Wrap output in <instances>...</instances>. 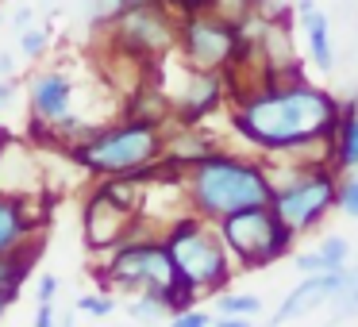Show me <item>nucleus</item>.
Listing matches in <instances>:
<instances>
[{
	"mask_svg": "<svg viewBox=\"0 0 358 327\" xmlns=\"http://www.w3.org/2000/svg\"><path fill=\"white\" fill-rule=\"evenodd\" d=\"M339 112L343 108L331 93L304 85L301 78L273 81L266 89L239 96L235 131L266 154H289V150H308L324 139H335Z\"/></svg>",
	"mask_w": 358,
	"mask_h": 327,
	"instance_id": "obj_1",
	"label": "nucleus"
},
{
	"mask_svg": "<svg viewBox=\"0 0 358 327\" xmlns=\"http://www.w3.org/2000/svg\"><path fill=\"white\" fill-rule=\"evenodd\" d=\"M181 189H185L189 212L208 219V224H220V219L247 208H266L273 201L266 166L227 154V150H216V154L201 158L196 166H189L181 173Z\"/></svg>",
	"mask_w": 358,
	"mask_h": 327,
	"instance_id": "obj_2",
	"label": "nucleus"
},
{
	"mask_svg": "<svg viewBox=\"0 0 358 327\" xmlns=\"http://www.w3.org/2000/svg\"><path fill=\"white\" fill-rule=\"evenodd\" d=\"M166 131L139 119H120V124L93 127L85 139L70 143L66 154L73 166H81L93 177H135L139 170L155 166L162 158Z\"/></svg>",
	"mask_w": 358,
	"mask_h": 327,
	"instance_id": "obj_3",
	"label": "nucleus"
},
{
	"mask_svg": "<svg viewBox=\"0 0 358 327\" xmlns=\"http://www.w3.org/2000/svg\"><path fill=\"white\" fill-rule=\"evenodd\" d=\"M162 242L170 250L178 281L193 285L196 293H224V285L231 281V254H227L216 224L185 212L162 227Z\"/></svg>",
	"mask_w": 358,
	"mask_h": 327,
	"instance_id": "obj_4",
	"label": "nucleus"
},
{
	"mask_svg": "<svg viewBox=\"0 0 358 327\" xmlns=\"http://www.w3.org/2000/svg\"><path fill=\"white\" fill-rule=\"evenodd\" d=\"M173 262L166 250L162 235H143V219L135 227L131 239H124L116 250L108 254L101 270V281L108 289H127V293H162L166 285H173Z\"/></svg>",
	"mask_w": 358,
	"mask_h": 327,
	"instance_id": "obj_5",
	"label": "nucleus"
},
{
	"mask_svg": "<svg viewBox=\"0 0 358 327\" xmlns=\"http://www.w3.org/2000/svg\"><path fill=\"white\" fill-rule=\"evenodd\" d=\"M216 231H220V239H224L231 262H239L243 270H262V266L285 258L289 247H293V231L281 224L270 204L220 219Z\"/></svg>",
	"mask_w": 358,
	"mask_h": 327,
	"instance_id": "obj_6",
	"label": "nucleus"
},
{
	"mask_svg": "<svg viewBox=\"0 0 358 327\" xmlns=\"http://www.w3.org/2000/svg\"><path fill=\"white\" fill-rule=\"evenodd\" d=\"M104 39L116 43V50L131 62L158 66L170 50H178V16L166 4L131 8L104 31Z\"/></svg>",
	"mask_w": 358,
	"mask_h": 327,
	"instance_id": "obj_7",
	"label": "nucleus"
},
{
	"mask_svg": "<svg viewBox=\"0 0 358 327\" xmlns=\"http://www.w3.org/2000/svg\"><path fill=\"white\" fill-rule=\"evenodd\" d=\"M178 54L189 70L224 73L239 58V27L212 12H185L178 16Z\"/></svg>",
	"mask_w": 358,
	"mask_h": 327,
	"instance_id": "obj_8",
	"label": "nucleus"
},
{
	"mask_svg": "<svg viewBox=\"0 0 358 327\" xmlns=\"http://www.w3.org/2000/svg\"><path fill=\"white\" fill-rule=\"evenodd\" d=\"M335 189H339V181H335V173H327V166L304 170L289 185L273 189L270 208L293 235H304L327 216V208H335Z\"/></svg>",
	"mask_w": 358,
	"mask_h": 327,
	"instance_id": "obj_9",
	"label": "nucleus"
},
{
	"mask_svg": "<svg viewBox=\"0 0 358 327\" xmlns=\"http://www.w3.org/2000/svg\"><path fill=\"white\" fill-rule=\"evenodd\" d=\"M227 93V78L224 73H204V70H189L181 81L173 101V124L178 127H196L201 119H208L212 112L224 104Z\"/></svg>",
	"mask_w": 358,
	"mask_h": 327,
	"instance_id": "obj_10",
	"label": "nucleus"
},
{
	"mask_svg": "<svg viewBox=\"0 0 358 327\" xmlns=\"http://www.w3.org/2000/svg\"><path fill=\"white\" fill-rule=\"evenodd\" d=\"M347 289V270H331V273H304V281L293 289V293L285 296V300L278 304V312H273V327L289 324V319H301L308 316V312L324 308V304H331L335 296Z\"/></svg>",
	"mask_w": 358,
	"mask_h": 327,
	"instance_id": "obj_11",
	"label": "nucleus"
},
{
	"mask_svg": "<svg viewBox=\"0 0 358 327\" xmlns=\"http://www.w3.org/2000/svg\"><path fill=\"white\" fill-rule=\"evenodd\" d=\"M27 101H31V116L43 124H62L73 112V81L62 70H43L27 81Z\"/></svg>",
	"mask_w": 358,
	"mask_h": 327,
	"instance_id": "obj_12",
	"label": "nucleus"
},
{
	"mask_svg": "<svg viewBox=\"0 0 358 327\" xmlns=\"http://www.w3.org/2000/svg\"><path fill=\"white\" fill-rule=\"evenodd\" d=\"M31 196L0 193V254H16L24 247H35V231L43 227V216H31Z\"/></svg>",
	"mask_w": 358,
	"mask_h": 327,
	"instance_id": "obj_13",
	"label": "nucleus"
},
{
	"mask_svg": "<svg viewBox=\"0 0 358 327\" xmlns=\"http://www.w3.org/2000/svg\"><path fill=\"white\" fill-rule=\"evenodd\" d=\"M296 24L304 27V35H308V50H312V62H316V70L331 73L335 70V43H331V27H327V12L320 8H308V12H296Z\"/></svg>",
	"mask_w": 358,
	"mask_h": 327,
	"instance_id": "obj_14",
	"label": "nucleus"
},
{
	"mask_svg": "<svg viewBox=\"0 0 358 327\" xmlns=\"http://www.w3.org/2000/svg\"><path fill=\"white\" fill-rule=\"evenodd\" d=\"M331 150H335V158H331L335 170H355V166H358V104L339 112Z\"/></svg>",
	"mask_w": 358,
	"mask_h": 327,
	"instance_id": "obj_15",
	"label": "nucleus"
},
{
	"mask_svg": "<svg viewBox=\"0 0 358 327\" xmlns=\"http://www.w3.org/2000/svg\"><path fill=\"white\" fill-rule=\"evenodd\" d=\"M35 254H39V242H35V247L16 250V254H0V296L16 300L20 289H24V281L31 277V262H35Z\"/></svg>",
	"mask_w": 358,
	"mask_h": 327,
	"instance_id": "obj_16",
	"label": "nucleus"
},
{
	"mask_svg": "<svg viewBox=\"0 0 358 327\" xmlns=\"http://www.w3.org/2000/svg\"><path fill=\"white\" fill-rule=\"evenodd\" d=\"M262 312V296L255 293H216V316H250Z\"/></svg>",
	"mask_w": 358,
	"mask_h": 327,
	"instance_id": "obj_17",
	"label": "nucleus"
},
{
	"mask_svg": "<svg viewBox=\"0 0 358 327\" xmlns=\"http://www.w3.org/2000/svg\"><path fill=\"white\" fill-rule=\"evenodd\" d=\"M124 0H89L85 4V20H89V27H93V31H108L112 24H116L120 16H124Z\"/></svg>",
	"mask_w": 358,
	"mask_h": 327,
	"instance_id": "obj_18",
	"label": "nucleus"
},
{
	"mask_svg": "<svg viewBox=\"0 0 358 327\" xmlns=\"http://www.w3.org/2000/svg\"><path fill=\"white\" fill-rule=\"evenodd\" d=\"M204 12H212V16H220V20H227V24H247L250 16H258V8H255V0H208V8Z\"/></svg>",
	"mask_w": 358,
	"mask_h": 327,
	"instance_id": "obj_19",
	"label": "nucleus"
},
{
	"mask_svg": "<svg viewBox=\"0 0 358 327\" xmlns=\"http://www.w3.org/2000/svg\"><path fill=\"white\" fill-rule=\"evenodd\" d=\"M127 316L139 319V324H158V319H166L170 312H166V304L155 300V296L135 293V300H127Z\"/></svg>",
	"mask_w": 358,
	"mask_h": 327,
	"instance_id": "obj_20",
	"label": "nucleus"
},
{
	"mask_svg": "<svg viewBox=\"0 0 358 327\" xmlns=\"http://www.w3.org/2000/svg\"><path fill=\"white\" fill-rule=\"evenodd\" d=\"M316 250L324 254V262L331 266V270H347V262H350V242L343 239V235H327V239H320Z\"/></svg>",
	"mask_w": 358,
	"mask_h": 327,
	"instance_id": "obj_21",
	"label": "nucleus"
},
{
	"mask_svg": "<svg viewBox=\"0 0 358 327\" xmlns=\"http://www.w3.org/2000/svg\"><path fill=\"white\" fill-rule=\"evenodd\" d=\"M47 47H50V31L47 27H27V31H20V54L24 58H31V62H39L43 54H47Z\"/></svg>",
	"mask_w": 358,
	"mask_h": 327,
	"instance_id": "obj_22",
	"label": "nucleus"
},
{
	"mask_svg": "<svg viewBox=\"0 0 358 327\" xmlns=\"http://www.w3.org/2000/svg\"><path fill=\"white\" fill-rule=\"evenodd\" d=\"M335 208L347 219H358V177L339 181V189H335Z\"/></svg>",
	"mask_w": 358,
	"mask_h": 327,
	"instance_id": "obj_23",
	"label": "nucleus"
},
{
	"mask_svg": "<svg viewBox=\"0 0 358 327\" xmlns=\"http://www.w3.org/2000/svg\"><path fill=\"white\" fill-rule=\"evenodd\" d=\"M78 312H85V316H112L116 300L108 293H85V296H78Z\"/></svg>",
	"mask_w": 358,
	"mask_h": 327,
	"instance_id": "obj_24",
	"label": "nucleus"
},
{
	"mask_svg": "<svg viewBox=\"0 0 358 327\" xmlns=\"http://www.w3.org/2000/svg\"><path fill=\"white\" fill-rule=\"evenodd\" d=\"M293 266H296L301 273H331V266L324 262V254H320L316 247H312V250H296Z\"/></svg>",
	"mask_w": 358,
	"mask_h": 327,
	"instance_id": "obj_25",
	"label": "nucleus"
},
{
	"mask_svg": "<svg viewBox=\"0 0 358 327\" xmlns=\"http://www.w3.org/2000/svg\"><path fill=\"white\" fill-rule=\"evenodd\" d=\"M170 327H212V316L204 308H185L170 316Z\"/></svg>",
	"mask_w": 358,
	"mask_h": 327,
	"instance_id": "obj_26",
	"label": "nucleus"
},
{
	"mask_svg": "<svg viewBox=\"0 0 358 327\" xmlns=\"http://www.w3.org/2000/svg\"><path fill=\"white\" fill-rule=\"evenodd\" d=\"M255 8L262 20H285L289 8H293V0H255Z\"/></svg>",
	"mask_w": 358,
	"mask_h": 327,
	"instance_id": "obj_27",
	"label": "nucleus"
},
{
	"mask_svg": "<svg viewBox=\"0 0 358 327\" xmlns=\"http://www.w3.org/2000/svg\"><path fill=\"white\" fill-rule=\"evenodd\" d=\"M58 285H62V281H58L55 273H39V281H35V300H39V304H55Z\"/></svg>",
	"mask_w": 358,
	"mask_h": 327,
	"instance_id": "obj_28",
	"label": "nucleus"
},
{
	"mask_svg": "<svg viewBox=\"0 0 358 327\" xmlns=\"http://www.w3.org/2000/svg\"><path fill=\"white\" fill-rule=\"evenodd\" d=\"M31 24H35V8H31V4H20V8L12 12V27H16V35L27 31Z\"/></svg>",
	"mask_w": 358,
	"mask_h": 327,
	"instance_id": "obj_29",
	"label": "nucleus"
},
{
	"mask_svg": "<svg viewBox=\"0 0 358 327\" xmlns=\"http://www.w3.org/2000/svg\"><path fill=\"white\" fill-rule=\"evenodd\" d=\"M20 93V81L16 78H0V108H8Z\"/></svg>",
	"mask_w": 358,
	"mask_h": 327,
	"instance_id": "obj_30",
	"label": "nucleus"
},
{
	"mask_svg": "<svg viewBox=\"0 0 358 327\" xmlns=\"http://www.w3.org/2000/svg\"><path fill=\"white\" fill-rule=\"evenodd\" d=\"M16 70H20L16 54L12 50H0V78H16Z\"/></svg>",
	"mask_w": 358,
	"mask_h": 327,
	"instance_id": "obj_31",
	"label": "nucleus"
},
{
	"mask_svg": "<svg viewBox=\"0 0 358 327\" xmlns=\"http://www.w3.org/2000/svg\"><path fill=\"white\" fill-rule=\"evenodd\" d=\"M212 327H255V319L250 316H216Z\"/></svg>",
	"mask_w": 358,
	"mask_h": 327,
	"instance_id": "obj_32",
	"label": "nucleus"
},
{
	"mask_svg": "<svg viewBox=\"0 0 358 327\" xmlns=\"http://www.w3.org/2000/svg\"><path fill=\"white\" fill-rule=\"evenodd\" d=\"M35 327H58L55 324V304H39V312H35Z\"/></svg>",
	"mask_w": 358,
	"mask_h": 327,
	"instance_id": "obj_33",
	"label": "nucleus"
},
{
	"mask_svg": "<svg viewBox=\"0 0 358 327\" xmlns=\"http://www.w3.org/2000/svg\"><path fill=\"white\" fill-rule=\"evenodd\" d=\"M150 4H162V0H124L127 12H131V8H150Z\"/></svg>",
	"mask_w": 358,
	"mask_h": 327,
	"instance_id": "obj_34",
	"label": "nucleus"
},
{
	"mask_svg": "<svg viewBox=\"0 0 358 327\" xmlns=\"http://www.w3.org/2000/svg\"><path fill=\"white\" fill-rule=\"evenodd\" d=\"M8 143H12V135L4 131V127H0V158H4V150H8Z\"/></svg>",
	"mask_w": 358,
	"mask_h": 327,
	"instance_id": "obj_35",
	"label": "nucleus"
},
{
	"mask_svg": "<svg viewBox=\"0 0 358 327\" xmlns=\"http://www.w3.org/2000/svg\"><path fill=\"white\" fill-rule=\"evenodd\" d=\"M8 304H12L8 296H0V319H4V312H8Z\"/></svg>",
	"mask_w": 358,
	"mask_h": 327,
	"instance_id": "obj_36",
	"label": "nucleus"
}]
</instances>
